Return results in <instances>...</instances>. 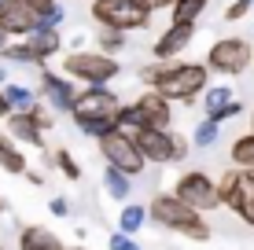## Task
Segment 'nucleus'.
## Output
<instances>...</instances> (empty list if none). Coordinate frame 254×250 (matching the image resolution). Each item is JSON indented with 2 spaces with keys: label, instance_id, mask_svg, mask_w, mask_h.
Masks as SVG:
<instances>
[{
  "label": "nucleus",
  "instance_id": "obj_1",
  "mask_svg": "<svg viewBox=\"0 0 254 250\" xmlns=\"http://www.w3.org/2000/svg\"><path fill=\"white\" fill-rule=\"evenodd\" d=\"M147 213H151V221L159 228L181 232V236L195 239V243H206L210 239V225L203 221V210L188 206L185 199H177V195H155L151 206H147Z\"/></svg>",
  "mask_w": 254,
  "mask_h": 250
},
{
  "label": "nucleus",
  "instance_id": "obj_2",
  "mask_svg": "<svg viewBox=\"0 0 254 250\" xmlns=\"http://www.w3.org/2000/svg\"><path fill=\"white\" fill-rule=\"evenodd\" d=\"M206 81H210V66L206 63H170V66H162L155 89H159L166 100H173V103H191L199 92L210 89Z\"/></svg>",
  "mask_w": 254,
  "mask_h": 250
},
{
  "label": "nucleus",
  "instance_id": "obj_3",
  "mask_svg": "<svg viewBox=\"0 0 254 250\" xmlns=\"http://www.w3.org/2000/svg\"><path fill=\"white\" fill-rule=\"evenodd\" d=\"M89 11L103 30H118V33L144 30V26L151 22V11H147L140 0H92Z\"/></svg>",
  "mask_w": 254,
  "mask_h": 250
},
{
  "label": "nucleus",
  "instance_id": "obj_4",
  "mask_svg": "<svg viewBox=\"0 0 254 250\" xmlns=\"http://www.w3.org/2000/svg\"><path fill=\"white\" fill-rule=\"evenodd\" d=\"M63 70L70 81H85V85H107L115 81V77L122 74V63L115 55H107V51H70Z\"/></svg>",
  "mask_w": 254,
  "mask_h": 250
},
{
  "label": "nucleus",
  "instance_id": "obj_5",
  "mask_svg": "<svg viewBox=\"0 0 254 250\" xmlns=\"http://www.w3.org/2000/svg\"><path fill=\"white\" fill-rule=\"evenodd\" d=\"M126 103L118 100V92H111L107 85H85L74 100V122H118V110Z\"/></svg>",
  "mask_w": 254,
  "mask_h": 250
},
{
  "label": "nucleus",
  "instance_id": "obj_6",
  "mask_svg": "<svg viewBox=\"0 0 254 250\" xmlns=\"http://www.w3.org/2000/svg\"><path fill=\"white\" fill-rule=\"evenodd\" d=\"M136 136V144H140V151H144V158L147 162H155V166H170V162H181L188 154V140L181 133H173V129H140Z\"/></svg>",
  "mask_w": 254,
  "mask_h": 250
},
{
  "label": "nucleus",
  "instance_id": "obj_7",
  "mask_svg": "<svg viewBox=\"0 0 254 250\" xmlns=\"http://www.w3.org/2000/svg\"><path fill=\"white\" fill-rule=\"evenodd\" d=\"M100 154H103L107 166H115V169H122V173H129V177H136L140 169L147 166V158H144V151H140L136 136L126 133V129H115V133L103 136V140H100Z\"/></svg>",
  "mask_w": 254,
  "mask_h": 250
},
{
  "label": "nucleus",
  "instance_id": "obj_8",
  "mask_svg": "<svg viewBox=\"0 0 254 250\" xmlns=\"http://www.w3.org/2000/svg\"><path fill=\"white\" fill-rule=\"evenodd\" d=\"M251 63H254V48H251V41H243V37H221L206 51V66L217 70V74H229V77L243 74Z\"/></svg>",
  "mask_w": 254,
  "mask_h": 250
},
{
  "label": "nucleus",
  "instance_id": "obj_9",
  "mask_svg": "<svg viewBox=\"0 0 254 250\" xmlns=\"http://www.w3.org/2000/svg\"><path fill=\"white\" fill-rule=\"evenodd\" d=\"M173 195H177V199H185L188 206H195V210H214V206H221V188H217V180H210L203 169L181 173Z\"/></svg>",
  "mask_w": 254,
  "mask_h": 250
},
{
  "label": "nucleus",
  "instance_id": "obj_10",
  "mask_svg": "<svg viewBox=\"0 0 254 250\" xmlns=\"http://www.w3.org/2000/svg\"><path fill=\"white\" fill-rule=\"evenodd\" d=\"M41 26H45L41 22V11L30 0H4V4H0V30H7L11 37L15 33H19V37H30Z\"/></svg>",
  "mask_w": 254,
  "mask_h": 250
},
{
  "label": "nucleus",
  "instance_id": "obj_11",
  "mask_svg": "<svg viewBox=\"0 0 254 250\" xmlns=\"http://www.w3.org/2000/svg\"><path fill=\"white\" fill-rule=\"evenodd\" d=\"M191 41H195V22H170V30H162V37L151 45L155 59H177Z\"/></svg>",
  "mask_w": 254,
  "mask_h": 250
},
{
  "label": "nucleus",
  "instance_id": "obj_12",
  "mask_svg": "<svg viewBox=\"0 0 254 250\" xmlns=\"http://www.w3.org/2000/svg\"><path fill=\"white\" fill-rule=\"evenodd\" d=\"M136 107H140V114H144V122L151 129H170V122H173V100H166L159 89H144L136 96Z\"/></svg>",
  "mask_w": 254,
  "mask_h": 250
},
{
  "label": "nucleus",
  "instance_id": "obj_13",
  "mask_svg": "<svg viewBox=\"0 0 254 250\" xmlns=\"http://www.w3.org/2000/svg\"><path fill=\"white\" fill-rule=\"evenodd\" d=\"M41 92L48 96V103L56 110H63V114L74 110L77 92H74V85H70V77H59V74H52V70H41Z\"/></svg>",
  "mask_w": 254,
  "mask_h": 250
},
{
  "label": "nucleus",
  "instance_id": "obj_14",
  "mask_svg": "<svg viewBox=\"0 0 254 250\" xmlns=\"http://www.w3.org/2000/svg\"><path fill=\"white\" fill-rule=\"evenodd\" d=\"M7 133L15 136L19 144H30V148H45V129L37 125V118L30 110H15L7 118Z\"/></svg>",
  "mask_w": 254,
  "mask_h": 250
},
{
  "label": "nucleus",
  "instance_id": "obj_15",
  "mask_svg": "<svg viewBox=\"0 0 254 250\" xmlns=\"http://www.w3.org/2000/svg\"><path fill=\"white\" fill-rule=\"evenodd\" d=\"M19 250H66L63 239L45 225H26L19 236Z\"/></svg>",
  "mask_w": 254,
  "mask_h": 250
},
{
  "label": "nucleus",
  "instance_id": "obj_16",
  "mask_svg": "<svg viewBox=\"0 0 254 250\" xmlns=\"http://www.w3.org/2000/svg\"><path fill=\"white\" fill-rule=\"evenodd\" d=\"M0 169L4 173H15V177H26V154L19 151V140L11 133H0Z\"/></svg>",
  "mask_w": 254,
  "mask_h": 250
},
{
  "label": "nucleus",
  "instance_id": "obj_17",
  "mask_svg": "<svg viewBox=\"0 0 254 250\" xmlns=\"http://www.w3.org/2000/svg\"><path fill=\"white\" fill-rule=\"evenodd\" d=\"M103 188H107L111 199L126 202L129 195H133V177L122 173V169H115V166H107V169H103Z\"/></svg>",
  "mask_w": 254,
  "mask_h": 250
},
{
  "label": "nucleus",
  "instance_id": "obj_18",
  "mask_svg": "<svg viewBox=\"0 0 254 250\" xmlns=\"http://www.w3.org/2000/svg\"><path fill=\"white\" fill-rule=\"evenodd\" d=\"M0 59H4V63H26V66H41V63H45V55H41L30 41H15V45H7L4 51H0Z\"/></svg>",
  "mask_w": 254,
  "mask_h": 250
},
{
  "label": "nucleus",
  "instance_id": "obj_19",
  "mask_svg": "<svg viewBox=\"0 0 254 250\" xmlns=\"http://www.w3.org/2000/svg\"><path fill=\"white\" fill-rule=\"evenodd\" d=\"M26 41H30V45L37 48V51H41L45 59H52V55H56L59 48H63V33H59V30H33V33H30Z\"/></svg>",
  "mask_w": 254,
  "mask_h": 250
},
{
  "label": "nucleus",
  "instance_id": "obj_20",
  "mask_svg": "<svg viewBox=\"0 0 254 250\" xmlns=\"http://www.w3.org/2000/svg\"><path fill=\"white\" fill-rule=\"evenodd\" d=\"M217 136H221V122H214V118H203V122L191 129V148H214Z\"/></svg>",
  "mask_w": 254,
  "mask_h": 250
},
{
  "label": "nucleus",
  "instance_id": "obj_21",
  "mask_svg": "<svg viewBox=\"0 0 254 250\" xmlns=\"http://www.w3.org/2000/svg\"><path fill=\"white\" fill-rule=\"evenodd\" d=\"M147 221H151V213H147L144 206H126V210H122V217H118V228L126 232V236H136Z\"/></svg>",
  "mask_w": 254,
  "mask_h": 250
},
{
  "label": "nucleus",
  "instance_id": "obj_22",
  "mask_svg": "<svg viewBox=\"0 0 254 250\" xmlns=\"http://www.w3.org/2000/svg\"><path fill=\"white\" fill-rule=\"evenodd\" d=\"M203 103H206V114H217V110H225L229 103H236V92L229 85H214V89L203 92Z\"/></svg>",
  "mask_w": 254,
  "mask_h": 250
},
{
  "label": "nucleus",
  "instance_id": "obj_23",
  "mask_svg": "<svg viewBox=\"0 0 254 250\" xmlns=\"http://www.w3.org/2000/svg\"><path fill=\"white\" fill-rule=\"evenodd\" d=\"M4 92H7V100H11V107H15V110H33V103H37V92H33L30 85H15V81H7V85H4Z\"/></svg>",
  "mask_w": 254,
  "mask_h": 250
},
{
  "label": "nucleus",
  "instance_id": "obj_24",
  "mask_svg": "<svg viewBox=\"0 0 254 250\" xmlns=\"http://www.w3.org/2000/svg\"><path fill=\"white\" fill-rule=\"evenodd\" d=\"M232 162L240 169H254V133H247V136H240V140L232 144Z\"/></svg>",
  "mask_w": 254,
  "mask_h": 250
},
{
  "label": "nucleus",
  "instance_id": "obj_25",
  "mask_svg": "<svg viewBox=\"0 0 254 250\" xmlns=\"http://www.w3.org/2000/svg\"><path fill=\"white\" fill-rule=\"evenodd\" d=\"M206 4L210 0H177L173 4V22H195L206 11Z\"/></svg>",
  "mask_w": 254,
  "mask_h": 250
},
{
  "label": "nucleus",
  "instance_id": "obj_26",
  "mask_svg": "<svg viewBox=\"0 0 254 250\" xmlns=\"http://www.w3.org/2000/svg\"><path fill=\"white\" fill-rule=\"evenodd\" d=\"M118 129H126V133H140V129H147L144 114H140L136 103H126V107L118 110Z\"/></svg>",
  "mask_w": 254,
  "mask_h": 250
},
{
  "label": "nucleus",
  "instance_id": "obj_27",
  "mask_svg": "<svg viewBox=\"0 0 254 250\" xmlns=\"http://www.w3.org/2000/svg\"><path fill=\"white\" fill-rule=\"evenodd\" d=\"M52 162L59 166V173H63L66 180H77V177H81V166L74 162V154H70L66 148H56V151H52Z\"/></svg>",
  "mask_w": 254,
  "mask_h": 250
},
{
  "label": "nucleus",
  "instance_id": "obj_28",
  "mask_svg": "<svg viewBox=\"0 0 254 250\" xmlns=\"http://www.w3.org/2000/svg\"><path fill=\"white\" fill-rule=\"evenodd\" d=\"M96 45H100V51H107V55H118V51L126 48V33H118V30H100V33H96Z\"/></svg>",
  "mask_w": 254,
  "mask_h": 250
},
{
  "label": "nucleus",
  "instance_id": "obj_29",
  "mask_svg": "<svg viewBox=\"0 0 254 250\" xmlns=\"http://www.w3.org/2000/svg\"><path fill=\"white\" fill-rule=\"evenodd\" d=\"M77 129H81L85 136H96V140H103L107 133H115V129H118V122H81Z\"/></svg>",
  "mask_w": 254,
  "mask_h": 250
},
{
  "label": "nucleus",
  "instance_id": "obj_30",
  "mask_svg": "<svg viewBox=\"0 0 254 250\" xmlns=\"http://www.w3.org/2000/svg\"><path fill=\"white\" fill-rule=\"evenodd\" d=\"M107 247H111V250H140V243H136L133 236H126V232H122V228H118L115 236L107 239Z\"/></svg>",
  "mask_w": 254,
  "mask_h": 250
},
{
  "label": "nucleus",
  "instance_id": "obj_31",
  "mask_svg": "<svg viewBox=\"0 0 254 250\" xmlns=\"http://www.w3.org/2000/svg\"><path fill=\"white\" fill-rule=\"evenodd\" d=\"M254 7V0H236V4H229V11H225V22H240L243 15H247Z\"/></svg>",
  "mask_w": 254,
  "mask_h": 250
},
{
  "label": "nucleus",
  "instance_id": "obj_32",
  "mask_svg": "<svg viewBox=\"0 0 254 250\" xmlns=\"http://www.w3.org/2000/svg\"><path fill=\"white\" fill-rule=\"evenodd\" d=\"M159 74H162V63H151V66H144V70H140V81H144L147 89H155V81H159Z\"/></svg>",
  "mask_w": 254,
  "mask_h": 250
},
{
  "label": "nucleus",
  "instance_id": "obj_33",
  "mask_svg": "<svg viewBox=\"0 0 254 250\" xmlns=\"http://www.w3.org/2000/svg\"><path fill=\"white\" fill-rule=\"evenodd\" d=\"M30 114H33V118H37V125H41V129H45V133H48V129H52V125H56V122H52V114H48V110H45V107H41V103H33V110H30Z\"/></svg>",
  "mask_w": 254,
  "mask_h": 250
},
{
  "label": "nucleus",
  "instance_id": "obj_34",
  "mask_svg": "<svg viewBox=\"0 0 254 250\" xmlns=\"http://www.w3.org/2000/svg\"><path fill=\"white\" fill-rule=\"evenodd\" d=\"M48 210H52V213H56V217H66V213H70V202L63 199V195H56V199H52V202H48Z\"/></svg>",
  "mask_w": 254,
  "mask_h": 250
},
{
  "label": "nucleus",
  "instance_id": "obj_35",
  "mask_svg": "<svg viewBox=\"0 0 254 250\" xmlns=\"http://www.w3.org/2000/svg\"><path fill=\"white\" fill-rule=\"evenodd\" d=\"M15 114V107H11V100H7V92L0 89V118H11Z\"/></svg>",
  "mask_w": 254,
  "mask_h": 250
},
{
  "label": "nucleus",
  "instance_id": "obj_36",
  "mask_svg": "<svg viewBox=\"0 0 254 250\" xmlns=\"http://www.w3.org/2000/svg\"><path fill=\"white\" fill-rule=\"evenodd\" d=\"M140 4H144L147 11H159V7H173L177 0H140Z\"/></svg>",
  "mask_w": 254,
  "mask_h": 250
},
{
  "label": "nucleus",
  "instance_id": "obj_37",
  "mask_svg": "<svg viewBox=\"0 0 254 250\" xmlns=\"http://www.w3.org/2000/svg\"><path fill=\"white\" fill-rule=\"evenodd\" d=\"M26 180H30V184H45V173H37V169H26Z\"/></svg>",
  "mask_w": 254,
  "mask_h": 250
},
{
  "label": "nucleus",
  "instance_id": "obj_38",
  "mask_svg": "<svg viewBox=\"0 0 254 250\" xmlns=\"http://www.w3.org/2000/svg\"><path fill=\"white\" fill-rule=\"evenodd\" d=\"M4 85H7V66L0 63V89H4Z\"/></svg>",
  "mask_w": 254,
  "mask_h": 250
},
{
  "label": "nucleus",
  "instance_id": "obj_39",
  "mask_svg": "<svg viewBox=\"0 0 254 250\" xmlns=\"http://www.w3.org/2000/svg\"><path fill=\"white\" fill-rule=\"evenodd\" d=\"M243 225H251V228H254V206L247 210V217H243Z\"/></svg>",
  "mask_w": 254,
  "mask_h": 250
},
{
  "label": "nucleus",
  "instance_id": "obj_40",
  "mask_svg": "<svg viewBox=\"0 0 254 250\" xmlns=\"http://www.w3.org/2000/svg\"><path fill=\"white\" fill-rule=\"evenodd\" d=\"M251 133H254V114H251Z\"/></svg>",
  "mask_w": 254,
  "mask_h": 250
},
{
  "label": "nucleus",
  "instance_id": "obj_41",
  "mask_svg": "<svg viewBox=\"0 0 254 250\" xmlns=\"http://www.w3.org/2000/svg\"><path fill=\"white\" fill-rule=\"evenodd\" d=\"M0 210H4V202H0Z\"/></svg>",
  "mask_w": 254,
  "mask_h": 250
},
{
  "label": "nucleus",
  "instance_id": "obj_42",
  "mask_svg": "<svg viewBox=\"0 0 254 250\" xmlns=\"http://www.w3.org/2000/svg\"><path fill=\"white\" fill-rule=\"evenodd\" d=\"M0 4H4V0H0Z\"/></svg>",
  "mask_w": 254,
  "mask_h": 250
},
{
  "label": "nucleus",
  "instance_id": "obj_43",
  "mask_svg": "<svg viewBox=\"0 0 254 250\" xmlns=\"http://www.w3.org/2000/svg\"><path fill=\"white\" fill-rule=\"evenodd\" d=\"M0 250H4V247H0Z\"/></svg>",
  "mask_w": 254,
  "mask_h": 250
}]
</instances>
